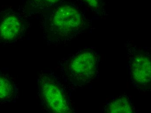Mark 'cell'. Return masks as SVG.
I'll use <instances>...</instances> for the list:
<instances>
[{
    "instance_id": "cell-1",
    "label": "cell",
    "mask_w": 151,
    "mask_h": 113,
    "mask_svg": "<svg viewBox=\"0 0 151 113\" xmlns=\"http://www.w3.org/2000/svg\"><path fill=\"white\" fill-rule=\"evenodd\" d=\"M85 21L82 14L75 7L62 5L53 11L49 17L47 31L54 40H68L82 32Z\"/></svg>"
},
{
    "instance_id": "cell-2",
    "label": "cell",
    "mask_w": 151,
    "mask_h": 113,
    "mask_svg": "<svg viewBox=\"0 0 151 113\" xmlns=\"http://www.w3.org/2000/svg\"><path fill=\"white\" fill-rule=\"evenodd\" d=\"M37 81L38 96L45 109L50 112H72L63 89L51 72L41 71Z\"/></svg>"
},
{
    "instance_id": "cell-3",
    "label": "cell",
    "mask_w": 151,
    "mask_h": 113,
    "mask_svg": "<svg viewBox=\"0 0 151 113\" xmlns=\"http://www.w3.org/2000/svg\"><path fill=\"white\" fill-rule=\"evenodd\" d=\"M97 57L91 50L80 51L68 60L66 71L69 78L77 85L89 82L95 75Z\"/></svg>"
},
{
    "instance_id": "cell-4",
    "label": "cell",
    "mask_w": 151,
    "mask_h": 113,
    "mask_svg": "<svg viewBox=\"0 0 151 113\" xmlns=\"http://www.w3.org/2000/svg\"><path fill=\"white\" fill-rule=\"evenodd\" d=\"M151 60L143 53L136 54L132 58L130 71L132 80L139 87H145L150 83L151 78Z\"/></svg>"
},
{
    "instance_id": "cell-5",
    "label": "cell",
    "mask_w": 151,
    "mask_h": 113,
    "mask_svg": "<svg viewBox=\"0 0 151 113\" xmlns=\"http://www.w3.org/2000/svg\"><path fill=\"white\" fill-rule=\"evenodd\" d=\"M24 29L20 17L14 13H8L0 18V41L8 43L19 38Z\"/></svg>"
},
{
    "instance_id": "cell-6",
    "label": "cell",
    "mask_w": 151,
    "mask_h": 113,
    "mask_svg": "<svg viewBox=\"0 0 151 113\" xmlns=\"http://www.w3.org/2000/svg\"><path fill=\"white\" fill-rule=\"evenodd\" d=\"M17 94L16 84L12 77L0 71V104L15 101Z\"/></svg>"
},
{
    "instance_id": "cell-7",
    "label": "cell",
    "mask_w": 151,
    "mask_h": 113,
    "mask_svg": "<svg viewBox=\"0 0 151 113\" xmlns=\"http://www.w3.org/2000/svg\"><path fill=\"white\" fill-rule=\"evenodd\" d=\"M106 112L110 113H130L133 112V108L130 101L125 97L114 99L106 107Z\"/></svg>"
},
{
    "instance_id": "cell-8",
    "label": "cell",
    "mask_w": 151,
    "mask_h": 113,
    "mask_svg": "<svg viewBox=\"0 0 151 113\" xmlns=\"http://www.w3.org/2000/svg\"><path fill=\"white\" fill-rule=\"evenodd\" d=\"M34 6L45 7L57 3L60 0H29Z\"/></svg>"
},
{
    "instance_id": "cell-9",
    "label": "cell",
    "mask_w": 151,
    "mask_h": 113,
    "mask_svg": "<svg viewBox=\"0 0 151 113\" xmlns=\"http://www.w3.org/2000/svg\"><path fill=\"white\" fill-rule=\"evenodd\" d=\"M91 8L94 10H99L101 7L100 0H83Z\"/></svg>"
}]
</instances>
